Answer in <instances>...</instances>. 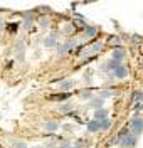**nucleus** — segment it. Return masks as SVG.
Returning <instances> with one entry per match:
<instances>
[{
	"label": "nucleus",
	"instance_id": "nucleus-1",
	"mask_svg": "<svg viewBox=\"0 0 143 148\" xmlns=\"http://www.w3.org/2000/svg\"><path fill=\"white\" fill-rule=\"evenodd\" d=\"M118 145L121 148H135L136 147V135L131 133V131H128L123 138L118 141Z\"/></svg>",
	"mask_w": 143,
	"mask_h": 148
},
{
	"label": "nucleus",
	"instance_id": "nucleus-2",
	"mask_svg": "<svg viewBox=\"0 0 143 148\" xmlns=\"http://www.w3.org/2000/svg\"><path fill=\"white\" fill-rule=\"evenodd\" d=\"M103 47H105V42H103V40H96V42H93V44L89 46V49H88V51H84L83 54H79V56H88V54L98 56L101 51H103Z\"/></svg>",
	"mask_w": 143,
	"mask_h": 148
},
{
	"label": "nucleus",
	"instance_id": "nucleus-3",
	"mask_svg": "<svg viewBox=\"0 0 143 148\" xmlns=\"http://www.w3.org/2000/svg\"><path fill=\"white\" fill-rule=\"evenodd\" d=\"M74 47H77V40L76 39H69V40H66L62 46H59L57 52H59V56H64L66 52H71Z\"/></svg>",
	"mask_w": 143,
	"mask_h": 148
},
{
	"label": "nucleus",
	"instance_id": "nucleus-4",
	"mask_svg": "<svg viewBox=\"0 0 143 148\" xmlns=\"http://www.w3.org/2000/svg\"><path fill=\"white\" fill-rule=\"evenodd\" d=\"M130 131L135 133L136 136L143 133V118H133L130 123Z\"/></svg>",
	"mask_w": 143,
	"mask_h": 148
},
{
	"label": "nucleus",
	"instance_id": "nucleus-5",
	"mask_svg": "<svg viewBox=\"0 0 143 148\" xmlns=\"http://www.w3.org/2000/svg\"><path fill=\"white\" fill-rule=\"evenodd\" d=\"M111 59H114V61H118V62H123L125 59H126V49L121 46L114 47L113 52H111Z\"/></svg>",
	"mask_w": 143,
	"mask_h": 148
},
{
	"label": "nucleus",
	"instance_id": "nucleus-6",
	"mask_svg": "<svg viewBox=\"0 0 143 148\" xmlns=\"http://www.w3.org/2000/svg\"><path fill=\"white\" fill-rule=\"evenodd\" d=\"M128 74H130V71H128V67H126L123 62L113 71V76L116 77V79H125V77H128Z\"/></svg>",
	"mask_w": 143,
	"mask_h": 148
},
{
	"label": "nucleus",
	"instance_id": "nucleus-7",
	"mask_svg": "<svg viewBox=\"0 0 143 148\" xmlns=\"http://www.w3.org/2000/svg\"><path fill=\"white\" fill-rule=\"evenodd\" d=\"M86 128H88V131H89V133H98V131H101V123H99V120L93 118L91 121H88Z\"/></svg>",
	"mask_w": 143,
	"mask_h": 148
},
{
	"label": "nucleus",
	"instance_id": "nucleus-8",
	"mask_svg": "<svg viewBox=\"0 0 143 148\" xmlns=\"http://www.w3.org/2000/svg\"><path fill=\"white\" fill-rule=\"evenodd\" d=\"M44 128L47 130V131H51V133H54V131H57L59 130V123H57L56 120H47V121H44V125H42Z\"/></svg>",
	"mask_w": 143,
	"mask_h": 148
},
{
	"label": "nucleus",
	"instance_id": "nucleus-9",
	"mask_svg": "<svg viewBox=\"0 0 143 148\" xmlns=\"http://www.w3.org/2000/svg\"><path fill=\"white\" fill-rule=\"evenodd\" d=\"M89 104H91V108H94V110H98V108H101L103 104H105V99L101 98V96H93L91 99H89Z\"/></svg>",
	"mask_w": 143,
	"mask_h": 148
},
{
	"label": "nucleus",
	"instance_id": "nucleus-10",
	"mask_svg": "<svg viewBox=\"0 0 143 148\" xmlns=\"http://www.w3.org/2000/svg\"><path fill=\"white\" fill-rule=\"evenodd\" d=\"M71 96H73V94H71V92L69 91H64V92H59V94H54V96H51V99H52V101H67V99H71Z\"/></svg>",
	"mask_w": 143,
	"mask_h": 148
},
{
	"label": "nucleus",
	"instance_id": "nucleus-11",
	"mask_svg": "<svg viewBox=\"0 0 143 148\" xmlns=\"http://www.w3.org/2000/svg\"><path fill=\"white\" fill-rule=\"evenodd\" d=\"M84 36L88 37V39H94V37L98 36V27H94V25H86Z\"/></svg>",
	"mask_w": 143,
	"mask_h": 148
},
{
	"label": "nucleus",
	"instance_id": "nucleus-12",
	"mask_svg": "<svg viewBox=\"0 0 143 148\" xmlns=\"http://www.w3.org/2000/svg\"><path fill=\"white\" fill-rule=\"evenodd\" d=\"M108 114H109V111H108V108H98V110H94V118L96 120H103V118H108Z\"/></svg>",
	"mask_w": 143,
	"mask_h": 148
},
{
	"label": "nucleus",
	"instance_id": "nucleus-13",
	"mask_svg": "<svg viewBox=\"0 0 143 148\" xmlns=\"http://www.w3.org/2000/svg\"><path fill=\"white\" fill-rule=\"evenodd\" d=\"M44 46H46V47H56L57 46V37H56V34H51V36L46 37V39H44Z\"/></svg>",
	"mask_w": 143,
	"mask_h": 148
},
{
	"label": "nucleus",
	"instance_id": "nucleus-14",
	"mask_svg": "<svg viewBox=\"0 0 143 148\" xmlns=\"http://www.w3.org/2000/svg\"><path fill=\"white\" fill-rule=\"evenodd\" d=\"M120 64H121V62H118V61H114V59H109V61H108V62L103 66V69H105V71H109V73H113V71H114V69H116Z\"/></svg>",
	"mask_w": 143,
	"mask_h": 148
},
{
	"label": "nucleus",
	"instance_id": "nucleus-15",
	"mask_svg": "<svg viewBox=\"0 0 143 148\" xmlns=\"http://www.w3.org/2000/svg\"><path fill=\"white\" fill-rule=\"evenodd\" d=\"M73 110H74V104L69 103V101H62V104L59 106V111H61V113H67V114H69Z\"/></svg>",
	"mask_w": 143,
	"mask_h": 148
},
{
	"label": "nucleus",
	"instance_id": "nucleus-16",
	"mask_svg": "<svg viewBox=\"0 0 143 148\" xmlns=\"http://www.w3.org/2000/svg\"><path fill=\"white\" fill-rule=\"evenodd\" d=\"M61 89L62 91H69V89H73L74 86H76V81H73V79H67V81H61Z\"/></svg>",
	"mask_w": 143,
	"mask_h": 148
},
{
	"label": "nucleus",
	"instance_id": "nucleus-17",
	"mask_svg": "<svg viewBox=\"0 0 143 148\" xmlns=\"http://www.w3.org/2000/svg\"><path fill=\"white\" fill-rule=\"evenodd\" d=\"M93 96H94V94H93V89H83V91L79 92V98H81L83 101H89Z\"/></svg>",
	"mask_w": 143,
	"mask_h": 148
},
{
	"label": "nucleus",
	"instance_id": "nucleus-18",
	"mask_svg": "<svg viewBox=\"0 0 143 148\" xmlns=\"http://www.w3.org/2000/svg\"><path fill=\"white\" fill-rule=\"evenodd\" d=\"M14 52L17 54V59H19V61H22V59H24V46H22V42H19V44L15 46Z\"/></svg>",
	"mask_w": 143,
	"mask_h": 148
},
{
	"label": "nucleus",
	"instance_id": "nucleus-19",
	"mask_svg": "<svg viewBox=\"0 0 143 148\" xmlns=\"http://www.w3.org/2000/svg\"><path fill=\"white\" fill-rule=\"evenodd\" d=\"M99 123H101V131H106V130L111 128V121H109V118H103V120H99Z\"/></svg>",
	"mask_w": 143,
	"mask_h": 148
},
{
	"label": "nucleus",
	"instance_id": "nucleus-20",
	"mask_svg": "<svg viewBox=\"0 0 143 148\" xmlns=\"http://www.w3.org/2000/svg\"><path fill=\"white\" fill-rule=\"evenodd\" d=\"M131 99H133L135 103H142L143 101V91H133Z\"/></svg>",
	"mask_w": 143,
	"mask_h": 148
},
{
	"label": "nucleus",
	"instance_id": "nucleus-21",
	"mask_svg": "<svg viewBox=\"0 0 143 148\" xmlns=\"http://www.w3.org/2000/svg\"><path fill=\"white\" fill-rule=\"evenodd\" d=\"M74 30H76V29H74V24H71V22H69V24H66V25L62 27V32H64V34H67V36H69V34H73Z\"/></svg>",
	"mask_w": 143,
	"mask_h": 148
},
{
	"label": "nucleus",
	"instance_id": "nucleus-22",
	"mask_svg": "<svg viewBox=\"0 0 143 148\" xmlns=\"http://www.w3.org/2000/svg\"><path fill=\"white\" fill-rule=\"evenodd\" d=\"M113 94H114V91H111V89H108V91H106V89H103V91L98 92V96H101L103 99H106V98H111Z\"/></svg>",
	"mask_w": 143,
	"mask_h": 148
},
{
	"label": "nucleus",
	"instance_id": "nucleus-23",
	"mask_svg": "<svg viewBox=\"0 0 143 148\" xmlns=\"http://www.w3.org/2000/svg\"><path fill=\"white\" fill-rule=\"evenodd\" d=\"M39 24H40V27H42V29H47L49 24H51V20H49V17H40Z\"/></svg>",
	"mask_w": 143,
	"mask_h": 148
},
{
	"label": "nucleus",
	"instance_id": "nucleus-24",
	"mask_svg": "<svg viewBox=\"0 0 143 148\" xmlns=\"http://www.w3.org/2000/svg\"><path fill=\"white\" fill-rule=\"evenodd\" d=\"M12 148H29V147H27V143H24V141H14Z\"/></svg>",
	"mask_w": 143,
	"mask_h": 148
},
{
	"label": "nucleus",
	"instance_id": "nucleus-25",
	"mask_svg": "<svg viewBox=\"0 0 143 148\" xmlns=\"http://www.w3.org/2000/svg\"><path fill=\"white\" fill-rule=\"evenodd\" d=\"M7 29H9L12 34H15V32H17V29H19V24H9V25H7Z\"/></svg>",
	"mask_w": 143,
	"mask_h": 148
},
{
	"label": "nucleus",
	"instance_id": "nucleus-26",
	"mask_svg": "<svg viewBox=\"0 0 143 148\" xmlns=\"http://www.w3.org/2000/svg\"><path fill=\"white\" fill-rule=\"evenodd\" d=\"M109 44H113V46H121V44H120V37H111V40H109Z\"/></svg>",
	"mask_w": 143,
	"mask_h": 148
},
{
	"label": "nucleus",
	"instance_id": "nucleus-27",
	"mask_svg": "<svg viewBox=\"0 0 143 148\" xmlns=\"http://www.w3.org/2000/svg\"><path fill=\"white\" fill-rule=\"evenodd\" d=\"M5 29V22H3V18L0 17V34H2V30Z\"/></svg>",
	"mask_w": 143,
	"mask_h": 148
},
{
	"label": "nucleus",
	"instance_id": "nucleus-28",
	"mask_svg": "<svg viewBox=\"0 0 143 148\" xmlns=\"http://www.w3.org/2000/svg\"><path fill=\"white\" fill-rule=\"evenodd\" d=\"M69 148H81V147H69Z\"/></svg>",
	"mask_w": 143,
	"mask_h": 148
},
{
	"label": "nucleus",
	"instance_id": "nucleus-29",
	"mask_svg": "<svg viewBox=\"0 0 143 148\" xmlns=\"http://www.w3.org/2000/svg\"><path fill=\"white\" fill-rule=\"evenodd\" d=\"M34 148H44V147H34Z\"/></svg>",
	"mask_w": 143,
	"mask_h": 148
}]
</instances>
